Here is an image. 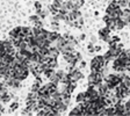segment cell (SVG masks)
Listing matches in <instances>:
<instances>
[{"instance_id":"cell-13","label":"cell","mask_w":130,"mask_h":116,"mask_svg":"<svg viewBox=\"0 0 130 116\" xmlns=\"http://www.w3.org/2000/svg\"><path fill=\"white\" fill-rule=\"evenodd\" d=\"M18 108H19V103L18 102H12L11 105H9V110L11 111H15Z\"/></svg>"},{"instance_id":"cell-11","label":"cell","mask_w":130,"mask_h":116,"mask_svg":"<svg viewBox=\"0 0 130 116\" xmlns=\"http://www.w3.org/2000/svg\"><path fill=\"white\" fill-rule=\"evenodd\" d=\"M113 4L116 5L117 7H120L121 9H124V8H128V6H129V0H114Z\"/></svg>"},{"instance_id":"cell-16","label":"cell","mask_w":130,"mask_h":116,"mask_svg":"<svg viewBox=\"0 0 130 116\" xmlns=\"http://www.w3.org/2000/svg\"><path fill=\"white\" fill-rule=\"evenodd\" d=\"M35 7L37 8V11H40V9H42V6H41V4H40V3H36V4H35Z\"/></svg>"},{"instance_id":"cell-2","label":"cell","mask_w":130,"mask_h":116,"mask_svg":"<svg viewBox=\"0 0 130 116\" xmlns=\"http://www.w3.org/2000/svg\"><path fill=\"white\" fill-rule=\"evenodd\" d=\"M103 80H105L106 84L109 86V88L114 89L121 82V77H120V74H108L107 77L103 78Z\"/></svg>"},{"instance_id":"cell-15","label":"cell","mask_w":130,"mask_h":116,"mask_svg":"<svg viewBox=\"0 0 130 116\" xmlns=\"http://www.w3.org/2000/svg\"><path fill=\"white\" fill-rule=\"evenodd\" d=\"M88 51L91 52V54H92V52H94L95 51V49H94V46L92 45V44H89L88 45Z\"/></svg>"},{"instance_id":"cell-5","label":"cell","mask_w":130,"mask_h":116,"mask_svg":"<svg viewBox=\"0 0 130 116\" xmlns=\"http://www.w3.org/2000/svg\"><path fill=\"white\" fill-rule=\"evenodd\" d=\"M119 19L121 20L125 26H128V24L130 23V9L129 8H124V9H122L121 14H120V16H119Z\"/></svg>"},{"instance_id":"cell-7","label":"cell","mask_w":130,"mask_h":116,"mask_svg":"<svg viewBox=\"0 0 130 116\" xmlns=\"http://www.w3.org/2000/svg\"><path fill=\"white\" fill-rule=\"evenodd\" d=\"M70 115H86V111H85V108L83 107V103H78L76 108H73L70 111Z\"/></svg>"},{"instance_id":"cell-4","label":"cell","mask_w":130,"mask_h":116,"mask_svg":"<svg viewBox=\"0 0 130 116\" xmlns=\"http://www.w3.org/2000/svg\"><path fill=\"white\" fill-rule=\"evenodd\" d=\"M113 70L117 73H122V72H127V65L124 63H122L121 60H119L117 58L113 60Z\"/></svg>"},{"instance_id":"cell-3","label":"cell","mask_w":130,"mask_h":116,"mask_svg":"<svg viewBox=\"0 0 130 116\" xmlns=\"http://www.w3.org/2000/svg\"><path fill=\"white\" fill-rule=\"evenodd\" d=\"M103 78H105L103 72H95V71H92V73H91L89 77H88V82L89 84H93V85L99 86V85L102 82Z\"/></svg>"},{"instance_id":"cell-1","label":"cell","mask_w":130,"mask_h":116,"mask_svg":"<svg viewBox=\"0 0 130 116\" xmlns=\"http://www.w3.org/2000/svg\"><path fill=\"white\" fill-rule=\"evenodd\" d=\"M106 65H107V62H106L105 57L96 56L91 60V70L95 72H103Z\"/></svg>"},{"instance_id":"cell-12","label":"cell","mask_w":130,"mask_h":116,"mask_svg":"<svg viewBox=\"0 0 130 116\" xmlns=\"http://www.w3.org/2000/svg\"><path fill=\"white\" fill-rule=\"evenodd\" d=\"M74 9H79L81 6H84V0H71Z\"/></svg>"},{"instance_id":"cell-17","label":"cell","mask_w":130,"mask_h":116,"mask_svg":"<svg viewBox=\"0 0 130 116\" xmlns=\"http://www.w3.org/2000/svg\"><path fill=\"white\" fill-rule=\"evenodd\" d=\"M0 76H1V74H0Z\"/></svg>"},{"instance_id":"cell-6","label":"cell","mask_w":130,"mask_h":116,"mask_svg":"<svg viewBox=\"0 0 130 116\" xmlns=\"http://www.w3.org/2000/svg\"><path fill=\"white\" fill-rule=\"evenodd\" d=\"M68 74H69V77H70L71 81H74V82H77L79 79L83 78V73H81L80 71L78 70V69H74V70H72L71 72H69Z\"/></svg>"},{"instance_id":"cell-8","label":"cell","mask_w":130,"mask_h":116,"mask_svg":"<svg viewBox=\"0 0 130 116\" xmlns=\"http://www.w3.org/2000/svg\"><path fill=\"white\" fill-rule=\"evenodd\" d=\"M99 36H100V38L103 41H109L110 40V37H109V36H110V29H109L108 27L101 29L100 31H99Z\"/></svg>"},{"instance_id":"cell-14","label":"cell","mask_w":130,"mask_h":116,"mask_svg":"<svg viewBox=\"0 0 130 116\" xmlns=\"http://www.w3.org/2000/svg\"><path fill=\"white\" fill-rule=\"evenodd\" d=\"M76 101L78 103H81V102H84V93H79L78 96L76 97Z\"/></svg>"},{"instance_id":"cell-10","label":"cell","mask_w":130,"mask_h":116,"mask_svg":"<svg viewBox=\"0 0 130 116\" xmlns=\"http://www.w3.org/2000/svg\"><path fill=\"white\" fill-rule=\"evenodd\" d=\"M59 37V34L55 30V31H48V34H46V40L50 42V43H54L55 41L57 40V38Z\"/></svg>"},{"instance_id":"cell-9","label":"cell","mask_w":130,"mask_h":116,"mask_svg":"<svg viewBox=\"0 0 130 116\" xmlns=\"http://www.w3.org/2000/svg\"><path fill=\"white\" fill-rule=\"evenodd\" d=\"M63 4H64V1H62V0H55L52 5L50 6V11H62Z\"/></svg>"}]
</instances>
